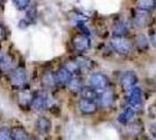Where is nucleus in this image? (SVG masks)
Segmentation results:
<instances>
[{"mask_svg":"<svg viewBox=\"0 0 156 140\" xmlns=\"http://www.w3.org/2000/svg\"><path fill=\"white\" fill-rule=\"evenodd\" d=\"M35 128L40 134H48L51 131V120L48 117L40 116L35 120Z\"/></svg>","mask_w":156,"mask_h":140,"instance_id":"4468645a","label":"nucleus"},{"mask_svg":"<svg viewBox=\"0 0 156 140\" xmlns=\"http://www.w3.org/2000/svg\"><path fill=\"white\" fill-rule=\"evenodd\" d=\"M30 4H32V2L28 1V0H14L13 1V5L15 6V8H18L19 11H25L27 8H29V7L32 6Z\"/></svg>","mask_w":156,"mask_h":140,"instance_id":"393cba45","label":"nucleus"},{"mask_svg":"<svg viewBox=\"0 0 156 140\" xmlns=\"http://www.w3.org/2000/svg\"><path fill=\"white\" fill-rule=\"evenodd\" d=\"M76 61H77L78 66L80 67V70L82 71H86V70H91L93 66H94V63H93V61L91 59H89V57H86V56H83V55H78L77 57H75Z\"/></svg>","mask_w":156,"mask_h":140,"instance_id":"412c9836","label":"nucleus"},{"mask_svg":"<svg viewBox=\"0 0 156 140\" xmlns=\"http://www.w3.org/2000/svg\"><path fill=\"white\" fill-rule=\"evenodd\" d=\"M63 67L69 71V73L71 74L72 76H79V74L82 73V70H80V67L78 66L77 61L76 59H70V60H66L63 63Z\"/></svg>","mask_w":156,"mask_h":140,"instance_id":"aec40b11","label":"nucleus"},{"mask_svg":"<svg viewBox=\"0 0 156 140\" xmlns=\"http://www.w3.org/2000/svg\"><path fill=\"white\" fill-rule=\"evenodd\" d=\"M111 48L119 55H129L134 49V42L127 36H112L110 39Z\"/></svg>","mask_w":156,"mask_h":140,"instance_id":"f257e3e1","label":"nucleus"},{"mask_svg":"<svg viewBox=\"0 0 156 140\" xmlns=\"http://www.w3.org/2000/svg\"><path fill=\"white\" fill-rule=\"evenodd\" d=\"M1 4H2V2H1V1H0V5H1Z\"/></svg>","mask_w":156,"mask_h":140,"instance_id":"72a5a7b5","label":"nucleus"},{"mask_svg":"<svg viewBox=\"0 0 156 140\" xmlns=\"http://www.w3.org/2000/svg\"><path fill=\"white\" fill-rule=\"evenodd\" d=\"M90 87L98 92H103L110 89V78L103 73H93L90 76Z\"/></svg>","mask_w":156,"mask_h":140,"instance_id":"20e7f679","label":"nucleus"},{"mask_svg":"<svg viewBox=\"0 0 156 140\" xmlns=\"http://www.w3.org/2000/svg\"><path fill=\"white\" fill-rule=\"evenodd\" d=\"M0 140H12V128L0 127Z\"/></svg>","mask_w":156,"mask_h":140,"instance_id":"a878e982","label":"nucleus"},{"mask_svg":"<svg viewBox=\"0 0 156 140\" xmlns=\"http://www.w3.org/2000/svg\"><path fill=\"white\" fill-rule=\"evenodd\" d=\"M55 77H56V83H57V85L68 87V84L70 83V81H71V78L73 76L62 66V67H59L58 69H57V71L55 73Z\"/></svg>","mask_w":156,"mask_h":140,"instance_id":"2eb2a0df","label":"nucleus"},{"mask_svg":"<svg viewBox=\"0 0 156 140\" xmlns=\"http://www.w3.org/2000/svg\"><path fill=\"white\" fill-rule=\"evenodd\" d=\"M153 20V16L150 12H146L142 9H139L136 8L134 12H133V18H132V22L133 25L137 28H144V27H148L151 23Z\"/></svg>","mask_w":156,"mask_h":140,"instance_id":"0eeeda50","label":"nucleus"},{"mask_svg":"<svg viewBox=\"0 0 156 140\" xmlns=\"http://www.w3.org/2000/svg\"><path fill=\"white\" fill-rule=\"evenodd\" d=\"M15 57L12 54H5L2 55L1 60H0V71L4 74L13 73L15 70Z\"/></svg>","mask_w":156,"mask_h":140,"instance_id":"9d476101","label":"nucleus"},{"mask_svg":"<svg viewBox=\"0 0 156 140\" xmlns=\"http://www.w3.org/2000/svg\"><path fill=\"white\" fill-rule=\"evenodd\" d=\"M127 106L130 107L133 111H140L143 106V95L142 89L135 87L127 96Z\"/></svg>","mask_w":156,"mask_h":140,"instance_id":"39448f33","label":"nucleus"},{"mask_svg":"<svg viewBox=\"0 0 156 140\" xmlns=\"http://www.w3.org/2000/svg\"><path fill=\"white\" fill-rule=\"evenodd\" d=\"M149 42L150 41L144 34H137L134 40V46L140 53H144L149 48Z\"/></svg>","mask_w":156,"mask_h":140,"instance_id":"f3484780","label":"nucleus"},{"mask_svg":"<svg viewBox=\"0 0 156 140\" xmlns=\"http://www.w3.org/2000/svg\"><path fill=\"white\" fill-rule=\"evenodd\" d=\"M149 41H150V43L153 45V47H155V48H156V27H155V28H153V29L150 31Z\"/></svg>","mask_w":156,"mask_h":140,"instance_id":"cd10ccee","label":"nucleus"},{"mask_svg":"<svg viewBox=\"0 0 156 140\" xmlns=\"http://www.w3.org/2000/svg\"><path fill=\"white\" fill-rule=\"evenodd\" d=\"M41 84L47 89H51L57 85L56 83V77H55V73L51 71H46L41 77Z\"/></svg>","mask_w":156,"mask_h":140,"instance_id":"a211bd4d","label":"nucleus"},{"mask_svg":"<svg viewBox=\"0 0 156 140\" xmlns=\"http://www.w3.org/2000/svg\"><path fill=\"white\" fill-rule=\"evenodd\" d=\"M51 106V97L47 91H36L34 92L32 109L34 111L41 112Z\"/></svg>","mask_w":156,"mask_h":140,"instance_id":"f03ea898","label":"nucleus"},{"mask_svg":"<svg viewBox=\"0 0 156 140\" xmlns=\"http://www.w3.org/2000/svg\"><path fill=\"white\" fill-rule=\"evenodd\" d=\"M36 13H37V12H36V8H35V7H33V8H32V6L29 7V9L27 11V14H26V20H25L28 22V25H29V23H33V22H35Z\"/></svg>","mask_w":156,"mask_h":140,"instance_id":"bb28decb","label":"nucleus"},{"mask_svg":"<svg viewBox=\"0 0 156 140\" xmlns=\"http://www.w3.org/2000/svg\"><path fill=\"white\" fill-rule=\"evenodd\" d=\"M83 88H84V83L80 76H73L70 83L68 84V89L73 93H80Z\"/></svg>","mask_w":156,"mask_h":140,"instance_id":"6ab92c4d","label":"nucleus"},{"mask_svg":"<svg viewBox=\"0 0 156 140\" xmlns=\"http://www.w3.org/2000/svg\"><path fill=\"white\" fill-rule=\"evenodd\" d=\"M134 114H135V111H133L130 107L126 106L118 116V121L122 125H128L132 123V120L134 118Z\"/></svg>","mask_w":156,"mask_h":140,"instance_id":"dca6fc26","label":"nucleus"},{"mask_svg":"<svg viewBox=\"0 0 156 140\" xmlns=\"http://www.w3.org/2000/svg\"><path fill=\"white\" fill-rule=\"evenodd\" d=\"M112 31L113 36H127L130 31V23H128V21L125 19H118L117 21H114Z\"/></svg>","mask_w":156,"mask_h":140,"instance_id":"9b49d317","label":"nucleus"},{"mask_svg":"<svg viewBox=\"0 0 156 140\" xmlns=\"http://www.w3.org/2000/svg\"><path fill=\"white\" fill-rule=\"evenodd\" d=\"M155 7L156 1H153V0H140V1H136V8L146 11V12H151Z\"/></svg>","mask_w":156,"mask_h":140,"instance_id":"b1692460","label":"nucleus"},{"mask_svg":"<svg viewBox=\"0 0 156 140\" xmlns=\"http://www.w3.org/2000/svg\"><path fill=\"white\" fill-rule=\"evenodd\" d=\"M29 140H36V139H29Z\"/></svg>","mask_w":156,"mask_h":140,"instance_id":"473e14b6","label":"nucleus"},{"mask_svg":"<svg viewBox=\"0 0 156 140\" xmlns=\"http://www.w3.org/2000/svg\"><path fill=\"white\" fill-rule=\"evenodd\" d=\"M33 99H34V93L30 92L29 90H21L18 93V104L20 109L23 110L32 109Z\"/></svg>","mask_w":156,"mask_h":140,"instance_id":"f8f14e48","label":"nucleus"},{"mask_svg":"<svg viewBox=\"0 0 156 140\" xmlns=\"http://www.w3.org/2000/svg\"><path fill=\"white\" fill-rule=\"evenodd\" d=\"M11 85L14 89H22L27 83V71L23 67H19L9 76Z\"/></svg>","mask_w":156,"mask_h":140,"instance_id":"6e6552de","label":"nucleus"},{"mask_svg":"<svg viewBox=\"0 0 156 140\" xmlns=\"http://www.w3.org/2000/svg\"><path fill=\"white\" fill-rule=\"evenodd\" d=\"M115 92L112 89H107L99 95V100L98 104L103 107H111L114 103H115Z\"/></svg>","mask_w":156,"mask_h":140,"instance_id":"ddd939ff","label":"nucleus"},{"mask_svg":"<svg viewBox=\"0 0 156 140\" xmlns=\"http://www.w3.org/2000/svg\"><path fill=\"white\" fill-rule=\"evenodd\" d=\"M151 137H154V138H156V124H154V125H151Z\"/></svg>","mask_w":156,"mask_h":140,"instance_id":"c756f323","label":"nucleus"},{"mask_svg":"<svg viewBox=\"0 0 156 140\" xmlns=\"http://www.w3.org/2000/svg\"><path fill=\"white\" fill-rule=\"evenodd\" d=\"M80 96L83 99H89V100H93V102H98L99 100V93L98 91H96L93 88L91 87H84L82 92H80Z\"/></svg>","mask_w":156,"mask_h":140,"instance_id":"4be33fe9","label":"nucleus"},{"mask_svg":"<svg viewBox=\"0 0 156 140\" xmlns=\"http://www.w3.org/2000/svg\"><path fill=\"white\" fill-rule=\"evenodd\" d=\"M98 107H99L98 102L83 99V98H80L79 102H78V109H79V111L83 114H86V116L94 114L98 111Z\"/></svg>","mask_w":156,"mask_h":140,"instance_id":"1a4fd4ad","label":"nucleus"},{"mask_svg":"<svg viewBox=\"0 0 156 140\" xmlns=\"http://www.w3.org/2000/svg\"><path fill=\"white\" fill-rule=\"evenodd\" d=\"M6 35H7L6 28L2 26V25H0V41L5 40L6 39Z\"/></svg>","mask_w":156,"mask_h":140,"instance_id":"c85d7f7f","label":"nucleus"},{"mask_svg":"<svg viewBox=\"0 0 156 140\" xmlns=\"http://www.w3.org/2000/svg\"><path fill=\"white\" fill-rule=\"evenodd\" d=\"M71 45L75 52L78 54L86 53L90 48H91V39L89 35L84 33H77L72 36L71 39Z\"/></svg>","mask_w":156,"mask_h":140,"instance_id":"7ed1b4c3","label":"nucleus"},{"mask_svg":"<svg viewBox=\"0 0 156 140\" xmlns=\"http://www.w3.org/2000/svg\"><path fill=\"white\" fill-rule=\"evenodd\" d=\"M146 140H156V138H154V137H150V138H146Z\"/></svg>","mask_w":156,"mask_h":140,"instance_id":"7c9ffc66","label":"nucleus"},{"mask_svg":"<svg viewBox=\"0 0 156 140\" xmlns=\"http://www.w3.org/2000/svg\"><path fill=\"white\" fill-rule=\"evenodd\" d=\"M12 140H29L28 132L22 126H15L12 128Z\"/></svg>","mask_w":156,"mask_h":140,"instance_id":"5701e85b","label":"nucleus"},{"mask_svg":"<svg viewBox=\"0 0 156 140\" xmlns=\"http://www.w3.org/2000/svg\"><path fill=\"white\" fill-rule=\"evenodd\" d=\"M1 57H2V54H1V49H0V60H1Z\"/></svg>","mask_w":156,"mask_h":140,"instance_id":"2f4dec72","label":"nucleus"},{"mask_svg":"<svg viewBox=\"0 0 156 140\" xmlns=\"http://www.w3.org/2000/svg\"><path fill=\"white\" fill-rule=\"evenodd\" d=\"M137 81H139V77H137V74L133 70H127L122 73V75L120 76V85H121V89L124 90L125 92H130L134 88L136 87Z\"/></svg>","mask_w":156,"mask_h":140,"instance_id":"423d86ee","label":"nucleus"}]
</instances>
